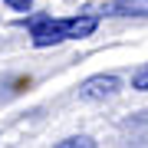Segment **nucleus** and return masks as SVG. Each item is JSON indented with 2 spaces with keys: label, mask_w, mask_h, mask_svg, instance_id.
I'll return each mask as SVG.
<instances>
[{
  "label": "nucleus",
  "mask_w": 148,
  "mask_h": 148,
  "mask_svg": "<svg viewBox=\"0 0 148 148\" xmlns=\"http://www.w3.org/2000/svg\"><path fill=\"white\" fill-rule=\"evenodd\" d=\"M33 46H53V43H66V40H82L92 36L99 27V16L82 13V16H66V20H53V16H30L27 20Z\"/></svg>",
  "instance_id": "f257e3e1"
},
{
  "label": "nucleus",
  "mask_w": 148,
  "mask_h": 148,
  "mask_svg": "<svg viewBox=\"0 0 148 148\" xmlns=\"http://www.w3.org/2000/svg\"><path fill=\"white\" fill-rule=\"evenodd\" d=\"M122 89V79L119 76H89L82 86H79V99H86V102H99V99H109V95H115Z\"/></svg>",
  "instance_id": "f03ea898"
},
{
  "label": "nucleus",
  "mask_w": 148,
  "mask_h": 148,
  "mask_svg": "<svg viewBox=\"0 0 148 148\" xmlns=\"http://www.w3.org/2000/svg\"><path fill=\"white\" fill-rule=\"evenodd\" d=\"M112 16H148V0H119L109 7Z\"/></svg>",
  "instance_id": "7ed1b4c3"
},
{
  "label": "nucleus",
  "mask_w": 148,
  "mask_h": 148,
  "mask_svg": "<svg viewBox=\"0 0 148 148\" xmlns=\"http://www.w3.org/2000/svg\"><path fill=\"white\" fill-rule=\"evenodd\" d=\"M56 148H95V142L89 135H79V138H63Z\"/></svg>",
  "instance_id": "20e7f679"
},
{
  "label": "nucleus",
  "mask_w": 148,
  "mask_h": 148,
  "mask_svg": "<svg viewBox=\"0 0 148 148\" xmlns=\"http://www.w3.org/2000/svg\"><path fill=\"white\" fill-rule=\"evenodd\" d=\"M132 89L148 92V66H142V69H135V73H132Z\"/></svg>",
  "instance_id": "39448f33"
},
{
  "label": "nucleus",
  "mask_w": 148,
  "mask_h": 148,
  "mask_svg": "<svg viewBox=\"0 0 148 148\" xmlns=\"http://www.w3.org/2000/svg\"><path fill=\"white\" fill-rule=\"evenodd\" d=\"M7 7H10V10H30L33 0H7Z\"/></svg>",
  "instance_id": "423d86ee"
},
{
  "label": "nucleus",
  "mask_w": 148,
  "mask_h": 148,
  "mask_svg": "<svg viewBox=\"0 0 148 148\" xmlns=\"http://www.w3.org/2000/svg\"><path fill=\"white\" fill-rule=\"evenodd\" d=\"M115 3H119V0H115Z\"/></svg>",
  "instance_id": "0eeeda50"
}]
</instances>
